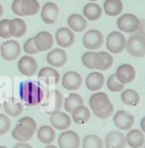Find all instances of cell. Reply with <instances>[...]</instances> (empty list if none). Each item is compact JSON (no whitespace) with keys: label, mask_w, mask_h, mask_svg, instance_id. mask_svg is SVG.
<instances>
[{"label":"cell","mask_w":145,"mask_h":148,"mask_svg":"<svg viewBox=\"0 0 145 148\" xmlns=\"http://www.w3.org/2000/svg\"><path fill=\"white\" fill-rule=\"evenodd\" d=\"M82 84V77L76 71H68L62 77V86L68 91H75L79 89Z\"/></svg>","instance_id":"16"},{"label":"cell","mask_w":145,"mask_h":148,"mask_svg":"<svg viewBox=\"0 0 145 148\" xmlns=\"http://www.w3.org/2000/svg\"><path fill=\"white\" fill-rule=\"evenodd\" d=\"M59 14V8L53 2H47L42 8L41 17L44 23L47 25H52L56 22Z\"/></svg>","instance_id":"11"},{"label":"cell","mask_w":145,"mask_h":148,"mask_svg":"<svg viewBox=\"0 0 145 148\" xmlns=\"http://www.w3.org/2000/svg\"><path fill=\"white\" fill-rule=\"evenodd\" d=\"M140 127H141V130L145 132V116L140 121Z\"/></svg>","instance_id":"44"},{"label":"cell","mask_w":145,"mask_h":148,"mask_svg":"<svg viewBox=\"0 0 145 148\" xmlns=\"http://www.w3.org/2000/svg\"><path fill=\"white\" fill-rule=\"evenodd\" d=\"M18 69L23 75L32 77L38 71V62L31 56H24L18 61Z\"/></svg>","instance_id":"10"},{"label":"cell","mask_w":145,"mask_h":148,"mask_svg":"<svg viewBox=\"0 0 145 148\" xmlns=\"http://www.w3.org/2000/svg\"><path fill=\"white\" fill-rule=\"evenodd\" d=\"M58 145L60 148H79L80 137L75 131H64L58 137Z\"/></svg>","instance_id":"14"},{"label":"cell","mask_w":145,"mask_h":148,"mask_svg":"<svg viewBox=\"0 0 145 148\" xmlns=\"http://www.w3.org/2000/svg\"><path fill=\"white\" fill-rule=\"evenodd\" d=\"M72 114V120L77 125H84L91 118V112L90 110L86 108L84 105L77 107L74 111L71 113Z\"/></svg>","instance_id":"27"},{"label":"cell","mask_w":145,"mask_h":148,"mask_svg":"<svg viewBox=\"0 0 145 148\" xmlns=\"http://www.w3.org/2000/svg\"><path fill=\"white\" fill-rule=\"evenodd\" d=\"M1 56L6 61H13L17 59L21 53V47L17 40H8L4 42L0 47Z\"/></svg>","instance_id":"7"},{"label":"cell","mask_w":145,"mask_h":148,"mask_svg":"<svg viewBox=\"0 0 145 148\" xmlns=\"http://www.w3.org/2000/svg\"><path fill=\"white\" fill-rule=\"evenodd\" d=\"M122 101L127 106H137L140 102V96L135 90L127 89L122 93Z\"/></svg>","instance_id":"34"},{"label":"cell","mask_w":145,"mask_h":148,"mask_svg":"<svg viewBox=\"0 0 145 148\" xmlns=\"http://www.w3.org/2000/svg\"><path fill=\"white\" fill-rule=\"evenodd\" d=\"M11 121L5 114H0V135L7 133L10 130Z\"/></svg>","instance_id":"39"},{"label":"cell","mask_w":145,"mask_h":148,"mask_svg":"<svg viewBox=\"0 0 145 148\" xmlns=\"http://www.w3.org/2000/svg\"><path fill=\"white\" fill-rule=\"evenodd\" d=\"M38 77L47 85H55L60 80L58 71L52 67H42L38 73Z\"/></svg>","instance_id":"20"},{"label":"cell","mask_w":145,"mask_h":148,"mask_svg":"<svg viewBox=\"0 0 145 148\" xmlns=\"http://www.w3.org/2000/svg\"><path fill=\"white\" fill-rule=\"evenodd\" d=\"M9 23H10V20L8 19H3L0 21V38L2 39L11 38L10 32H9Z\"/></svg>","instance_id":"38"},{"label":"cell","mask_w":145,"mask_h":148,"mask_svg":"<svg viewBox=\"0 0 145 148\" xmlns=\"http://www.w3.org/2000/svg\"><path fill=\"white\" fill-rule=\"evenodd\" d=\"M127 40L120 32H111L106 40L107 49L113 53H120L125 49Z\"/></svg>","instance_id":"6"},{"label":"cell","mask_w":145,"mask_h":148,"mask_svg":"<svg viewBox=\"0 0 145 148\" xmlns=\"http://www.w3.org/2000/svg\"><path fill=\"white\" fill-rule=\"evenodd\" d=\"M114 123L118 128L128 130L134 123V116L127 111H118L114 116Z\"/></svg>","instance_id":"13"},{"label":"cell","mask_w":145,"mask_h":148,"mask_svg":"<svg viewBox=\"0 0 145 148\" xmlns=\"http://www.w3.org/2000/svg\"><path fill=\"white\" fill-rule=\"evenodd\" d=\"M125 140L131 148H139L144 144L145 138L142 131L139 130H131L127 133Z\"/></svg>","instance_id":"29"},{"label":"cell","mask_w":145,"mask_h":148,"mask_svg":"<svg viewBox=\"0 0 145 148\" xmlns=\"http://www.w3.org/2000/svg\"><path fill=\"white\" fill-rule=\"evenodd\" d=\"M21 4H22V0H14L12 2V11H13L14 14H16L17 16H20V17H23L24 14L22 12V9H21Z\"/></svg>","instance_id":"41"},{"label":"cell","mask_w":145,"mask_h":148,"mask_svg":"<svg viewBox=\"0 0 145 148\" xmlns=\"http://www.w3.org/2000/svg\"><path fill=\"white\" fill-rule=\"evenodd\" d=\"M139 35H141L142 37L145 38V20L140 21V25H139Z\"/></svg>","instance_id":"42"},{"label":"cell","mask_w":145,"mask_h":148,"mask_svg":"<svg viewBox=\"0 0 145 148\" xmlns=\"http://www.w3.org/2000/svg\"><path fill=\"white\" fill-rule=\"evenodd\" d=\"M88 1H91V2H93V1H97V0H88Z\"/></svg>","instance_id":"47"},{"label":"cell","mask_w":145,"mask_h":148,"mask_svg":"<svg viewBox=\"0 0 145 148\" xmlns=\"http://www.w3.org/2000/svg\"><path fill=\"white\" fill-rule=\"evenodd\" d=\"M3 108L6 114L11 116H18L23 113V106L14 98H10L4 102Z\"/></svg>","instance_id":"31"},{"label":"cell","mask_w":145,"mask_h":148,"mask_svg":"<svg viewBox=\"0 0 145 148\" xmlns=\"http://www.w3.org/2000/svg\"><path fill=\"white\" fill-rule=\"evenodd\" d=\"M84 105L82 97L76 93H71L64 100V109L67 113L71 114L74 110L79 106Z\"/></svg>","instance_id":"30"},{"label":"cell","mask_w":145,"mask_h":148,"mask_svg":"<svg viewBox=\"0 0 145 148\" xmlns=\"http://www.w3.org/2000/svg\"><path fill=\"white\" fill-rule=\"evenodd\" d=\"M108 89L111 92H120L124 88V84H122L120 80L118 79L116 74H111L110 77L108 78V82H107Z\"/></svg>","instance_id":"36"},{"label":"cell","mask_w":145,"mask_h":148,"mask_svg":"<svg viewBox=\"0 0 145 148\" xmlns=\"http://www.w3.org/2000/svg\"><path fill=\"white\" fill-rule=\"evenodd\" d=\"M75 36L72 30L69 28H60L55 32V40L56 44L60 47L67 49L74 44Z\"/></svg>","instance_id":"12"},{"label":"cell","mask_w":145,"mask_h":148,"mask_svg":"<svg viewBox=\"0 0 145 148\" xmlns=\"http://www.w3.org/2000/svg\"><path fill=\"white\" fill-rule=\"evenodd\" d=\"M144 148H145V146H144Z\"/></svg>","instance_id":"49"},{"label":"cell","mask_w":145,"mask_h":148,"mask_svg":"<svg viewBox=\"0 0 145 148\" xmlns=\"http://www.w3.org/2000/svg\"><path fill=\"white\" fill-rule=\"evenodd\" d=\"M0 148H7V147H5V146H0Z\"/></svg>","instance_id":"48"},{"label":"cell","mask_w":145,"mask_h":148,"mask_svg":"<svg viewBox=\"0 0 145 148\" xmlns=\"http://www.w3.org/2000/svg\"><path fill=\"white\" fill-rule=\"evenodd\" d=\"M19 95L20 99L28 106L40 105L44 98V93L41 86L32 81L21 83L19 88Z\"/></svg>","instance_id":"2"},{"label":"cell","mask_w":145,"mask_h":148,"mask_svg":"<svg viewBox=\"0 0 145 148\" xmlns=\"http://www.w3.org/2000/svg\"><path fill=\"white\" fill-rule=\"evenodd\" d=\"M9 32L11 37L22 38L27 33V25L26 22L21 18H15L10 20L9 23Z\"/></svg>","instance_id":"23"},{"label":"cell","mask_w":145,"mask_h":148,"mask_svg":"<svg viewBox=\"0 0 145 148\" xmlns=\"http://www.w3.org/2000/svg\"><path fill=\"white\" fill-rule=\"evenodd\" d=\"M38 138L42 143L49 144L55 138V131L49 125H42L38 130Z\"/></svg>","instance_id":"32"},{"label":"cell","mask_w":145,"mask_h":148,"mask_svg":"<svg viewBox=\"0 0 145 148\" xmlns=\"http://www.w3.org/2000/svg\"><path fill=\"white\" fill-rule=\"evenodd\" d=\"M67 24L70 30L73 32L80 33L86 29L87 27V21L80 14H71L67 19Z\"/></svg>","instance_id":"26"},{"label":"cell","mask_w":145,"mask_h":148,"mask_svg":"<svg viewBox=\"0 0 145 148\" xmlns=\"http://www.w3.org/2000/svg\"><path fill=\"white\" fill-rule=\"evenodd\" d=\"M14 148H33L31 146L30 144H28V143H18V144H16Z\"/></svg>","instance_id":"43"},{"label":"cell","mask_w":145,"mask_h":148,"mask_svg":"<svg viewBox=\"0 0 145 148\" xmlns=\"http://www.w3.org/2000/svg\"><path fill=\"white\" fill-rule=\"evenodd\" d=\"M105 83V78L104 75L100 72H92L87 76L85 84L88 90L90 91H98L104 86Z\"/></svg>","instance_id":"24"},{"label":"cell","mask_w":145,"mask_h":148,"mask_svg":"<svg viewBox=\"0 0 145 148\" xmlns=\"http://www.w3.org/2000/svg\"><path fill=\"white\" fill-rule=\"evenodd\" d=\"M47 61L52 67H62L67 61V54L62 49H54L47 53Z\"/></svg>","instance_id":"17"},{"label":"cell","mask_w":145,"mask_h":148,"mask_svg":"<svg viewBox=\"0 0 145 148\" xmlns=\"http://www.w3.org/2000/svg\"><path fill=\"white\" fill-rule=\"evenodd\" d=\"M127 51L134 57H143L145 56V38L141 35H133L127 40Z\"/></svg>","instance_id":"5"},{"label":"cell","mask_w":145,"mask_h":148,"mask_svg":"<svg viewBox=\"0 0 145 148\" xmlns=\"http://www.w3.org/2000/svg\"><path fill=\"white\" fill-rule=\"evenodd\" d=\"M127 140L120 131H111L106 135L105 146L106 148H125Z\"/></svg>","instance_id":"18"},{"label":"cell","mask_w":145,"mask_h":148,"mask_svg":"<svg viewBox=\"0 0 145 148\" xmlns=\"http://www.w3.org/2000/svg\"><path fill=\"white\" fill-rule=\"evenodd\" d=\"M36 130H37L36 121L31 116H24L19 120L17 125L12 131V136L18 141L25 142L34 136Z\"/></svg>","instance_id":"3"},{"label":"cell","mask_w":145,"mask_h":148,"mask_svg":"<svg viewBox=\"0 0 145 148\" xmlns=\"http://www.w3.org/2000/svg\"><path fill=\"white\" fill-rule=\"evenodd\" d=\"M102 14H103L102 8L97 3L90 2V3L86 4L83 8V17L87 19L88 21L99 20L101 18Z\"/></svg>","instance_id":"25"},{"label":"cell","mask_w":145,"mask_h":148,"mask_svg":"<svg viewBox=\"0 0 145 148\" xmlns=\"http://www.w3.org/2000/svg\"><path fill=\"white\" fill-rule=\"evenodd\" d=\"M83 46L89 51H96L103 46L104 37L98 30H90L83 37Z\"/></svg>","instance_id":"9"},{"label":"cell","mask_w":145,"mask_h":148,"mask_svg":"<svg viewBox=\"0 0 145 148\" xmlns=\"http://www.w3.org/2000/svg\"><path fill=\"white\" fill-rule=\"evenodd\" d=\"M46 148H57V147H55L54 145H47Z\"/></svg>","instance_id":"46"},{"label":"cell","mask_w":145,"mask_h":148,"mask_svg":"<svg viewBox=\"0 0 145 148\" xmlns=\"http://www.w3.org/2000/svg\"><path fill=\"white\" fill-rule=\"evenodd\" d=\"M89 106L93 113L99 119H108L114 113V106L108 95L104 92H97L90 97Z\"/></svg>","instance_id":"1"},{"label":"cell","mask_w":145,"mask_h":148,"mask_svg":"<svg viewBox=\"0 0 145 148\" xmlns=\"http://www.w3.org/2000/svg\"><path fill=\"white\" fill-rule=\"evenodd\" d=\"M94 56H95V52L93 51H87L83 53L81 60H82V63L84 64V66H86V67L89 69H94V65H93Z\"/></svg>","instance_id":"40"},{"label":"cell","mask_w":145,"mask_h":148,"mask_svg":"<svg viewBox=\"0 0 145 148\" xmlns=\"http://www.w3.org/2000/svg\"><path fill=\"white\" fill-rule=\"evenodd\" d=\"M2 15H3V6H2L1 3H0V18L2 17Z\"/></svg>","instance_id":"45"},{"label":"cell","mask_w":145,"mask_h":148,"mask_svg":"<svg viewBox=\"0 0 145 148\" xmlns=\"http://www.w3.org/2000/svg\"><path fill=\"white\" fill-rule=\"evenodd\" d=\"M82 148H104V142L98 135L90 134L83 139Z\"/></svg>","instance_id":"35"},{"label":"cell","mask_w":145,"mask_h":148,"mask_svg":"<svg viewBox=\"0 0 145 148\" xmlns=\"http://www.w3.org/2000/svg\"><path fill=\"white\" fill-rule=\"evenodd\" d=\"M104 10L105 13L111 17L118 16L123 10L122 0H106L104 3Z\"/></svg>","instance_id":"28"},{"label":"cell","mask_w":145,"mask_h":148,"mask_svg":"<svg viewBox=\"0 0 145 148\" xmlns=\"http://www.w3.org/2000/svg\"><path fill=\"white\" fill-rule=\"evenodd\" d=\"M63 97L62 94L57 90H52L47 93V97L44 98L42 102V111L46 114H51L52 113L59 111L62 107Z\"/></svg>","instance_id":"4"},{"label":"cell","mask_w":145,"mask_h":148,"mask_svg":"<svg viewBox=\"0 0 145 148\" xmlns=\"http://www.w3.org/2000/svg\"><path fill=\"white\" fill-rule=\"evenodd\" d=\"M118 79L122 83V84H128V83L132 82L135 78L136 72H135V69L132 65L130 64H122V65L118 66V68L116 69V73Z\"/></svg>","instance_id":"22"},{"label":"cell","mask_w":145,"mask_h":148,"mask_svg":"<svg viewBox=\"0 0 145 148\" xmlns=\"http://www.w3.org/2000/svg\"><path fill=\"white\" fill-rule=\"evenodd\" d=\"M23 49H24V51H25L27 54H29V56H34V54H37L38 52H40L35 46L34 37L30 38V39H28L26 40L25 44H24V46H23Z\"/></svg>","instance_id":"37"},{"label":"cell","mask_w":145,"mask_h":148,"mask_svg":"<svg viewBox=\"0 0 145 148\" xmlns=\"http://www.w3.org/2000/svg\"><path fill=\"white\" fill-rule=\"evenodd\" d=\"M113 63H114V58L109 52L106 51L95 52V56L93 58L94 69L107 70V69L111 68Z\"/></svg>","instance_id":"19"},{"label":"cell","mask_w":145,"mask_h":148,"mask_svg":"<svg viewBox=\"0 0 145 148\" xmlns=\"http://www.w3.org/2000/svg\"><path fill=\"white\" fill-rule=\"evenodd\" d=\"M51 125L59 130H67L71 125V119L67 114L57 111L51 114Z\"/></svg>","instance_id":"21"},{"label":"cell","mask_w":145,"mask_h":148,"mask_svg":"<svg viewBox=\"0 0 145 148\" xmlns=\"http://www.w3.org/2000/svg\"><path fill=\"white\" fill-rule=\"evenodd\" d=\"M34 42L39 51H47L53 46V37L47 31H42L34 37Z\"/></svg>","instance_id":"15"},{"label":"cell","mask_w":145,"mask_h":148,"mask_svg":"<svg viewBox=\"0 0 145 148\" xmlns=\"http://www.w3.org/2000/svg\"><path fill=\"white\" fill-rule=\"evenodd\" d=\"M21 9L24 16H34L40 12L41 5L38 0H22Z\"/></svg>","instance_id":"33"},{"label":"cell","mask_w":145,"mask_h":148,"mask_svg":"<svg viewBox=\"0 0 145 148\" xmlns=\"http://www.w3.org/2000/svg\"><path fill=\"white\" fill-rule=\"evenodd\" d=\"M140 20L133 14H123L118 20V27L122 32L135 33L138 31Z\"/></svg>","instance_id":"8"}]
</instances>
